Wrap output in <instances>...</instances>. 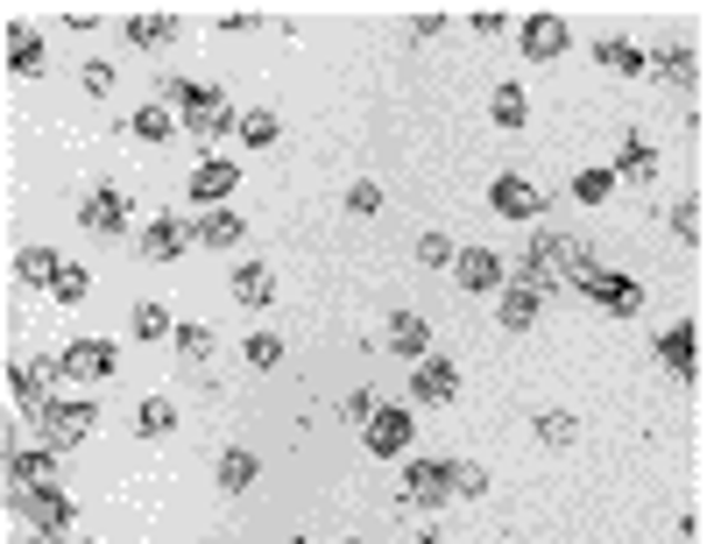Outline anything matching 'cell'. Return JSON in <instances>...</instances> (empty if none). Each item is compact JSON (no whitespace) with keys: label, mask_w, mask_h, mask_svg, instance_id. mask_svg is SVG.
Here are the masks:
<instances>
[{"label":"cell","mask_w":714,"mask_h":544,"mask_svg":"<svg viewBox=\"0 0 714 544\" xmlns=\"http://www.w3.org/2000/svg\"><path fill=\"white\" fill-rule=\"evenodd\" d=\"M163 107L178 113V121L191 128V134H220V128H234V113H227V100H220V85H191V78H163Z\"/></svg>","instance_id":"obj_1"},{"label":"cell","mask_w":714,"mask_h":544,"mask_svg":"<svg viewBox=\"0 0 714 544\" xmlns=\"http://www.w3.org/2000/svg\"><path fill=\"white\" fill-rule=\"evenodd\" d=\"M573 290H581V298L587 304H602V311H615V319H636V311H644V290H636L630 276H615V269H573V276H566Z\"/></svg>","instance_id":"obj_2"},{"label":"cell","mask_w":714,"mask_h":544,"mask_svg":"<svg viewBox=\"0 0 714 544\" xmlns=\"http://www.w3.org/2000/svg\"><path fill=\"white\" fill-rule=\"evenodd\" d=\"M8 510H22L36 531H71V516H79V502H71L57 481H43V488H8Z\"/></svg>","instance_id":"obj_3"},{"label":"cell","mask_w":714,"mask_h":544,"mask_svg":"<svg viewBox=\"0 0 714 544\" xmlns=\"http://www.w3.org/2000/svg\"><path fill=\"white\" fill-rule=\"evenodd\" d=\"M36 424H43V445H50V453H64V445L92 439V424H100V411H92V403L79 396V403H50V411L36 417Z\"/></svg>","instance_id":"obj_4"},{"label":"cell","mask_w":714,"mask_h":544,"mask_svg":"<svg viewBox=\"0 0 714 544\" xmlns=\"http://www.w3.org/2000/svg\"><path fill=\"white\" fill-rule=\"evenodd\" d=\"M64 375V361H8V396H14V411H29V417H43L50 411V396H43V382Z\"/></svg>","instance_id":"obj_5"},{"label":"cell","mask_w":714,"mask_h":544,"mask_svg":"<svg viewBox=\"0 0 714 544\" xmlns=\"http://www.w3.org/2000/svg\"><path fill=\"white\" fill-rule=\"evenodd\" d=\"M453 276L467 298H481V290H503L510 283V262L495 255V248H467V255H453Z\"/></svg>","instance_id":"obj_6"},{"label":"cell","mask_w":714,"mask_h":544,"mask_svg":"<svg viewBox=\"0 0 714 544\" xmlns=\"http://www.w3.org/2000/svg\"><path fill=\"white\" fill-rule=\"evenodd\" d=\"M566 43H573V36H566V22H559V14H524V29H516V50H524L531 64H552Z\"/></svg>","instance_id":"obj_7"},{"label":"cell","mask_w":714,"mask_h":544,"mask_svg":"<svg viewBox=\"0 0 714 544\" xmlns=\"http://www.w3.org/2000/svg\"><path fill=\"white\" fill-rule=\"evenodd\" d=\"M403 495H411L418 510H439V502L453 495V466H446V460H411V474H403Z\"/></svg>","instance_id":"obj_8"},{"label":"cell","mask_w":714,"mask_h":544,"mask_svg":"<svg viewBox=\"0 0 714 544\" xmlns=\"http://www.w3.org/2000/svg\"><path fill=\"white\" fill-rule=\"evenodd\" d=\"M411 396H418V403H432V411H439V403H453V396H460V367H453V361H439V354H424V361H418V375H411Z\"/></svg>","instance_id":"obj_9"},{"label":"cell","mask_w":714,"mask_h":544,"mask_svg":"<svg viewBox=\"0 0 714 544\" xmlns=\"http://www.w3.org/2000/svg\"><path fill=\"white\" fill-rule=\"evenodd\" d=\"M178 36H184V22L170 8H134L128 14V43L134 50H163V43H178Z\"/></svg>","instance_id":"obj_10"},{"label":"cell","mask_w":714,"mask_h":544,"mask_svg":"<svg viewBox=\"0 0 714 544\" xmlns=\"http://www.w3.org/2000/svg\"><path fill=\"white\" fill-rule=\"evenodd\" d=\"M184 248H191V226L178 220V212H163V220L142 226V262H178Z\"/></svg>","instance_id":"obj_11"},{"label":"cell","mask_w":714,"mask_h":544,"mask_svg":"<svg viewBox=\"0 0 714 544\" xmlns=\"http://www.w3.org/2000/svg\"><path fill=\"white\" fill-rule=\"evenodd\" d=\"M411 432H418L411 411H375V417H369V453L403 460V453H411Z\"/></svg>","instance_id":"obj_12"},{"label":"cell","mask_w":714,"mask_h":544,"mask_svg":"<svg viewBox=\"0 0 714 544\" xmlns=\"http://www.w3.org/2000/svg\"><path fill=\"white\" fill-rule=\"evenodd\" d=\"M382 346H390V354H403V361H424V354H432V325H424L418 319V311H396V319H390V333H382Z\"/></svg>","instance_id":"obj_13"},{"label":"cell","mask_w":714,"mask_h":544,"mask_svg":"<svg viewBox=\"0 0 714 544\" xmlns=\"http://www.w3.org/2000/svg\"><path fill=\"white\" fill-rule=\"evenodd\" d=\"M57 361H64V375H79V382H100V375H113V361H121V354H113L107 340H71Z\"/></svg>","instance_id":"obj_14"},{"label":"cell","mask_w":714,"mask_h":544,"mask_svg":"<svg viewBox=\"0 0 714 544\" xmlns=\"http://www.w3.org/2000/svg\"><path fill=\"white\" fill-rule=\"evenodd\" d=\"M234 184H241V170L227 163V155H212V163H199V170H191V205H220Z\"/></svg>","instance_id":"obj_15"},{"label":"cell","mask_w":714,"mask_h":544,"mask_svg":"<svg viewBox=\"0 0 714 544\" xmlns=\"http://www.w3.org/2000/svg\"><path fill=\"white\" fill-rule=\"evenodd\" d=\"M489 205L503 212V220H531V212L545 205V199H537L531 178H495V184H489Z\"/></svg>","instance_id":"obj_16"},{"label":"cell","mask_w":714,"mask_h":544,"mask_svg":"<svg viewBox=\"0 0 714 544\" xmlns=\"http://www.w3.org/2000/svg\"><path fill=\"white\" fill-rule=\"evenodd\" d=\"M79 220L113 241V233H128V199H121V191H92V199L79 205Z\"/></svg>","instance_id":"obj_17"},{"label":"cell","mask_w":714,"mask_h":544,"mask_svg":"<svg viewBox=\"0 0 714 544\" xmlns=\"http://www.w3.org/2000/svg\"><path fill=\"white\" fill-rule=\"evenodd\" d=\"M57 474V460H50V445H22V453L8 460V488H43V481Z\"/></svg>","instance_id":"obj_18"},{"label":"cell","mask_w":714,"mask_h":544,"mask_svg":"<svg viewBox=\"0 0 714 544\" xmlns=\"http://www.w3.org/2000/svg\"><path fill=\"white\" fill-rule=\"evenodd\" d=\"M651 71H665L680 92H701V57H693L686 43H665L658 57H651Z\"/></svg>","instance_id":"obj_19"},{"label":"cell","mask_w":714,"mask_h":544,"mask_svg":"<svg viewBox=\"0 0 714 544\" xmlns=\"http://www.w3.org/2000/svg\"><path fill=\"white\" fill-rule=\"evenodd\" d=\"M594 57H602L609 71H623V78H644V71H651L644 43H630V36H602V43H594Z\"/></svg>","instance_id":"obj_20"},{"label":"cell","mask_w":714,"mask_h":544,"mask_svg":"<svg viewBox=\"0 0 714 544\" xmlns=\"http://www.w3.org/2000/svg\"><path fill=\"white\" fill-rule=\"evenodd\" d=\"M609 178H630V184H651V178H658V155L644 149V134H630V142L615 149V170H609Z\"/></svg>","instance_id":"obj_21"},{"label":"cell","mask_w":714,"mask_h":544,"mask_svg":"<svg viewBox=\"0 0 714 544\" xmlns=\"http://www.w3.org/2000/svg\"><path fill=\"white\" fill-rule=\"evenodd\" d=\"M255 474H262L255 453H241V445H227V453H220V488L227 495H248V488H255Z\"/></svg>","instance_id":"obj_22"},{"label":"cell","mask_w":714,"mask_h":544,"mask_svg":"<svg viewBox=\"0 0 714 544\" xmlns=\"http://www.w3.org/2000/svg\"><path fill=\"white\" fill-rule=\"evenodd\" d=\"M537 304H545L537 290L510 283V290H503V333H531V325H537Z\"/></svg>","instance_id":"obj_23"},{"label":"cell","mask_w":714,"mask_h":544,"mask_svg":"<svg viewBox=\"0 0 714 544\" xmlns=\"http://www.w3.org/2000/svg\"><path fill=\"white\" fill-rule=\"evenodd\" d=\"M8 71H14V78H36V71H43V43H36L22 22H8Z\"/></svg>","instance_id":"obj_24"},{"label":"cell","mask_w":714,"mask_h":544,"mask_svg":"<svg viewBox=\"0 0 714 544\" xmlns=\"http://www.w3.org/2000/svg\"><path fill=\"white\" fill-rule=\"evenodd\" d=\"M658 354H665V367H672L680 382H693V375H701V367H693V325H686V319H680V325H672V333L658 340Z\"/></svg>","instance_id":"obj_25"},{"label":"cell","mask_w":714,"mask_h":544,"mask_svg":"<svg viewBox=\"0 0 714 544\" xmlns=\"http://www.w3.org/2000/svg\"><path fill=\"white\" fill-rule=\"evenodd\" d=\"M57 269H64V262H57L50 255V248H14V283H57Z\"/></svg>","instance_id":"obj_26"},{"label":"cell","mask_w":714,"mask_h":544,"mask_svg":"<svg viewBox=\"0 0 714 544\" xmlns=\"http://www.w3.org/2000/svg\"><path fill=\"white\" fill-rule=\"evenodd\" d=\"M234 298L241 304H269L276 298V276H269L262 262H234Z\"/></svg>","instance_id":"obj_27"},{"label":"cell","mask_w":714,"mask_h":544,"mask_svg":"<svg viewBox=\"0 0 714 544\" xmlns=\"http://www.w3.org/2000/svg\"><path fill=\"white\" fill-rule=\"evenodd\" d=\"M191 233H199L205 248H234V241H241V212H205Z\"/></svg>","instance_id":"obj_28"},{"label":"cell","mask_w":714,"mask_h":544,"mask_svg":"<svg viewBox=\"0 0 714 544\" xmlns=\"http://www.w3.org/2000/svg\"><path fill=\"white\" fill-rule=\"evenodd\" d=\"M489 113H495V128H524V121H531V100H524V92H516V85H495Z\"/></svg>","instance_id":"obj_29"},{"label":"cell","mask_w":714,"mask_h":544,"mask_svg":"<svg viewBox=\"0 0 714 544\" xmlns=\"http://www.w3.org/2000/svg\"><path fill=\"white\" fill-rule=\"evenodd\" d=\"M531 432H537V439H545V445H559V453H566V445H573V439H581V424H573L566 411H537V417H531Z\"/></svg>","instance_id":"obj_30"},{"label":"cell","mask_w":714,"mask_h":544,"mask_svg":"<svg viewBox=\"0 0 714 544\" xmlns=\"http://www.w3.org/2000/svg\"><path fill=\"white\" fill-rule=\"evenodd\" d=\"M178 128V113H170L163 100H149V107H134V134H142V142H163V134Z\"/></svg>","instance_id":"obj_31"},{"label":"cell","mask_w":714,"mask_h":544,"mask_svg":"<svg viewBox=\"0 0 714 544\" xmlns=\"http://www.w3.org/2000/svg\"><path fill=\"white\" fill-rule=\"evenodd\" d=\"M234 134H241L248 149H269V142H276V113H262V107H255V113H241Z\"/></svg>","instance_id":"obj_32"},{"label":"cell","mask_w":714,"mask_h":544,"mask_svg":"<svg viewBox=\"0 0 714 544\" xmlns=\"http://www.w3.org/2000/svg\"><path fill=\"white\" fill-rule=\"evenodd\" d=\"M672 233H680V241H701V233H707V205L680 199V205H672Z\"/></svg>","instance_id":"obj_33"},{"label":"cell","mask_w":714,"mask_h":544,"mask_svg":"<svg viewBox=\"0 0 714 544\" xmlns=\"http://www.w3.org/2000/svg\"><path fill=\"white\" fill-rule=\"evenodd\" d=\"M178 325H170V311L163 304H134V340H170Z\"/></svg>","instance_id":"obj_34"},{"label":"cell","mask_w":714,"mask_h":544,"mask_svg":"<svg viewBox=\"0 0 714 544\" xmlns=\"http://www.w3.org/2000/svg\"><path fill=\"white\" fill-rule=\"evenodd\" d=\"M609 191H615V178H609V170H581V178H573V199H581V205H602Z\"/></svg>","instance_id":"obj_35"},{"label":"cell","mask_w":714,"mask_h":544,"mask_svg":"<svg viewBox=\"0 0 714 544\" xmlns=\"http://www.w3.org/2000/svg\"><path fill=\"white\" fill-rule=\"evenodd\" d=\"M134 424H142V439H163L170 424H178V411H170L163 396H149V403H142V417H134Z\"/></svg>","instance_id":"obj_36"},{"label":"cell","mask_w":714,"mask_h":544,"mask_svg":"<svg viewBox=\"0 0 714 544\" xmlns=\"http://www.w3.org/2000/svg\"><path fill=\"white\" fill-rule=\"evenodd\" d=\"M170 346H178L184 361H205V354H212V333H205V325H178V333H170Z\"/></svg>","instance_id":"obj_37"},{"label":"cell","mask_w":714,"mask_h":544,"mask_svg":"<svg viewBox=\"0 0 714 544\" xmlns=\"http://www.w3.org/2000/svg\"><path fill=\"white\" fill-rule=\"evenodd\" d=\"M418 262L424 269H446L453 262V241H446V233H418Z\"/></svg>","instance_id":"obj_38"},{"label":"cell","mask_w":714,"mask_h":544,"mask_svg":"<svg viewBox=\"0 0 714 544\" xmlns=\"http://www.w3.org/2000/svg\"><path fill=\"white\" fill-rule=\"evenodd\" d=\"M50 290H57V298H64V304H79L86 290H92V276H86V269H71V262H64V269H57V283H50Z\"/></svg>","instance_id":"obj_39"},{"label":"cell","mask_w":714,"mask_h":544,"mask_svg":"<svg viewBox=\"0 0 714 544\" xmlns=\"http://www.w3.org/2000/svg\"><path fill=\"white\" fill-rule=\"evenodd\" d=\"M248 361H255V367H276V361H283V340H276V333H248Z\"/></svg>","instance_id":"obj_40"},{"label":"cell","mask_w":714,"mask_h":544,"mask_svg":"<svg viewBox=\"0 0 714 544\" xmlns=\"http://www.w3.org/2000/svg\"><path fill=\"white\" fill-rule=\"evenodd\" d=\"M346 212H361V220H369V212H382V191L361 178V184H346Z\"/></svg>","instance_id":"obj_41"},{"label":"cell","mask_w":714,"mask_h":544,"mask_svg":"<svg viewBox=\"0 0 714 544\" xmlns=\"http://www.w3.org/2000/svg\"><path fill=\"white\" fill-rule=\"evenodd\" d=\"M375 411H382V403H375V389H369V382H361V389H354V396H346V417H354V424H369Z\"/></svg>","instance_id":"obj_42"},{"label":"cell","mask_w":714,"mask_h":544,"mask_svg":"<svg viewBox=\"0 0 714 544\" xmlns=\"http://www.w3.org/2000/svg\"><path fill=\"white\" fill-rule=\"evenodd\" d=\"M489 488V474H481V466H453V495H481Z\"/></svg>","instance_id":"obj_43"},{"label":"cell","mask_w":714,"mask_h":544,"mask_svg":"<svg viewBox=\"0 0 714 544\" xmlns=\"http://www.w3.org/2000/svg\"><path fill=\"white\" fill-rule=\"evenodd\" d=\"M439 29H446V14H439V8H424V14H411V36H439Z\"/></svg>","instance_id":"obj_44"},{"label":"cell","mask_w":714,"mask_h":544,"mask_svg":"<svg viewBox=\"0 0 714 544\" xmlns=\"http://www.w3.org/2000/svg\"><path fill=\"white\" fill-rule=\"evenodd\" d=\"M86 92H113V64H86Z\"/></svg>","instance_id":"obj_45"},{"label":"cell","mask_w":714,"mask_h":544,"mask_svg":"<svg viewBox=\"0 0 714 544\" xmlns=\"http://www.w3.org/2000/svg\"><path fill=\"white\" fill-rule=\"evenodd\" d=\"M503 29V8H474V36H495Z\"/></svg>","instance_id":"obj_46"},{"label":"cell","mask_w":714,"mask_h":544,"mask_svg":"<svg viewBox=\"0 0 714 544\" xmlns=\"http://www.w3.org/2000/svg\"><path fill=\"white\" fill-rule=\"evenodd\" d=\"M418 544H446V537H418Z\"/></svg>","instance_id":"obj_47"}]
</instances>
